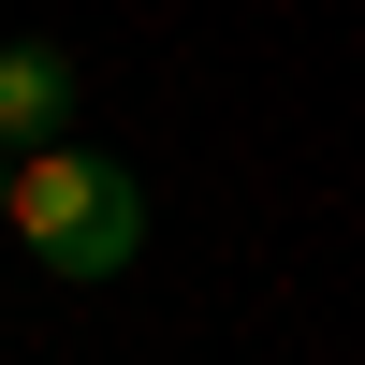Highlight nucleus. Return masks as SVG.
Segmentation results:
<instances>
[{
	"label": "nucleus",
	"mask_w": 365,
	"mask_h": 365,
	"mask_svg": "<svg viewBox=\"0 0 365 365\" xmlns=\"http://www.w3.org/2000/svg\"><path fill=\"white\" fill-rule=\"evenodd\" d=\"M15 234H29V263L44 278H117V263L146 249V190L117 161H88L73 132H44L15 161Z\"/></svg>",
	"instance_id": "f257e3e1"
},
{
	"label": "nucleus",
	"mask_w": 365,
	"mask_h": 365,
	"mask_svg": "<svg viewBox=\"0 0 365 365\" xmlns=\"http://www.w3.org/2000/svg\"><path fill=\"white\" fill-rule=\"evenodd\" d=\"M15 161H29V146H0V220H15Z\"/></svg>",
	"instance_id": "7ed1b4c3"
},
{
	"label": "nucleus",
	"mask_w": 365,
	"mask_h": 365,
	"mask_svg": "<svg viewBox=\"0 0 365 365\" xmlns=\"http://www.w3.org/2000/svg\"><path fill=\"white\" fill-rule=\"evenodd\" d=\"M73 132V58L58 44H0V146H44Z\"/></svg>",
	"instance_id": "f03ea898"
}]
</instances>
